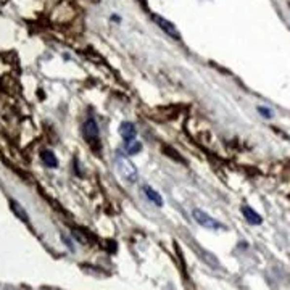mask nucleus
Returning a JSON list of instances; mask_svg holds the SVG:
<instances>
[{
  "instance_id": "obj_6",
  "label": "nucleus",
  "mask_w": 290,
  "mask_h": 290,
  "mask_svg": "<svg viewBox=\"0 0 290 290\" xmlns=\"http://www.w3.org/2000/svg\"><path fill=\"white\" fill-rule=\"evenodd\" d=\"M142 191H144V193L147 195V198H149L152 203H155L156 207H163V197L155 191L154 187L144 186V189H142Z\"/></svg>"
},
{
  "instance_id": "obj_4",
  "label": "nucleus",
  "mask_w": 290,
  "mask_h": 290,
  "mask_svg": "<svg viewBox=\"0 0 290 290\" xmlns=\"http://www.w3.org/2000/svg\"><path fill=\"white\" fill-rule=\"evenodd\" d=\"M152 19H154V23L163 31V33H166V34L170 36V38H173V39L181 40V34H179L176 24H173L170 19L163 18V17H160V15H154V17H152Z\"/></svg>"
},
{
  "instance_id": "obj_10",
  "label": "nucleus",
  "mask_w": 290,
  "mask_h": 290,
  "mask_svg": "<svg viewBox=\"0 0 290 290\" xmlns=\"http://www.w3.org/2000/svg\"><path fill=\"white\" fill-rule=\"evenodd\" d=\"M124 150H126V154H128V155H135V154H139V152L142 150V144L139 140H129V142H126Z\"/></svg>"
},
{
  "instance_id": "obj_12",
  "label": "nucleus",
  "mask_w": 290,
  "mask_h": 290,
  "mask_svg": "<svg viewBox=\"0 0 290 290\" xmlns=\"http://www.w3.org/2000/svg\"><path fill=\"white\" fill-rule=\"evenodd\" d=\"M61 239H63V242H65V244L68 245V249H70V250H75V244H73V240H70V239H68L66 235H63Z\"/></svg>"
},
{
  "instance_id": "obj_3",
  "label": "nucleus",
  "mask_w": 290,
  "mask_h": 290,
  "mask_svg": "<svg viewBox=\"0 0 290 290\" xmlns=\"http://www.w3.org/2000/svg\"><path fill=\"white\" fill-rule=\"evenodd\" d=\"M192 216H193L195 223L200 224L202 228H207V229H223L224 228L218 219L212 218V216H210L208 213H205L203 210L195 208L192 212Z\"/></svg>"
},
{
  "instance_id": "obj_5",
  "label": "nucleus",
  "mask_w": 290,
  "mask_h": 290,
  "mask_svg": "<svg viewBox=\"0 0 290 290\" xmlns=\"http://www.w3.org/2000/svg\"><path fill=\"white\" fill-rule=\"evenodd\" d=\"M119 134H121V137H123L126 142H129V140H134L135 139L137 129H135V126L133 123H129V121H124V123L119 124Z\"/></svg>"
},
{
  "instance_id": "obj_7",
  "label": "nucleus",
  "mask_w": 290,
  "mask_h": 290,
  "mask_svg": "<svg viewBox=\"0 0 290 290\" xmlns=\"http://www.w3.org/2000/svg\"><path fill=\"white\" fill-rule=\"evenodd\" d=\"M242 213H244V216H245V219L249 221L250 224H255V226H258V224H261V221H263V218L260 214H258L255 210L253 208H250V207H242Z\"/></svg>"
},
{
  "instance_id": "obj_11",
  "label": "nucleus",
  "mask_w": 290,
  "mask_h": 290,
  "mask_svg": "<svg viewBox=\"0 0 290 290\" xmlns=\"http://www.w3.org/2000/svg\"><path fill=\"white\" fill-rule=\"evenodd\" d=\"M258 112H260L263 116H266V118H271V116H272V112H271V110H268V108L258 107Z\"/></svg>"
},
{
  "instance_id": "obj_9",
  "label": "nucleus",
  "mask_w": 290,
  "mask_h": 290,
  "mask_svg": "<svg viewBox=\"0 0 290 290\" xmlns=\"http://www.w3.org/2000/svg\"><path fill=\"white\" fill-rule=\"evenodd\" d=\"M40 158H42V161H44V165L49 168H57V165H58L57 156L52 150H42Z\"/></svg>"
},
{
  "instance_id": "obj_8",
  "label": "nucleus",
  "mask_w": 290,
  "mask_h": 290,
  "mask_svg": "<svg viewBox=\"0 0 290 290\" xmlns=\"http://www.w3.org/2000/svg\"><path fill=\"white\" fill-rule=\"evenodd\" d=\"M10 207H12V212L18 216V218L23 221V223H26V224H29V216H28V213L24 212V208L21 207L19 203H17L15 200H10Z\"/></svg>"
},
{
  "instance_id": "obj_2",
  "label": "nucleus",
  "mask_w": 290,
  "mask_h": 290,
  "mask_svg": "<svg viewBox=\"0 0 290 290\" xmlns=\"http://www.w3.org/2000/svg\"><path fill=\"white\" fill-rule=\"evenodd\" d=\"M84 139L94 150H100V129L98 124L94 119H87L84 123Z\"/></svg>"
},
{
  "instance_id": "obj_1",
  "label": "nucleus",
  "mask_w": 290,
  "mask_h": 290,
  "mask_svg": "<svg viewBox=\"0 0 290 290\" xmlns=\"http://www.w3.org/2000/svg\"><path fill=\"white\" fill-rule=\"evenodd\" d=\"M115 168H116L118 176L123 179L124 182L135 184L137 179H139V171H137L135 165L129 160V158L118 155V156H116V160H115Z\"/></svg>"
}]
</instances>
